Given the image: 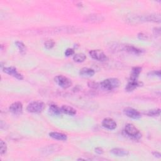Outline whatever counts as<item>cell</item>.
Instances as JSON below:
<instances>
[{
    "mask_svg": "<svg viewBox=\"0 0 161 161\" xmlns=\"http://www.w3.org/2000/svg\"><path fill=\"white\" fill-rule=\"evenodd\" d=\"M120 84L119 80L116 78H108L104 80L100 83L102 89L106 91H112L118 88Z\"/></svg>",
    "mask_w": 161,
    "mask_h": 161,
    "instance_id": "6da1fadb",
    "label": "cell"
},
{
    "mask_svg": "<svg viewBox=\"0 0 161 161\" xmlns=\"http://www.w3.org/2000/svg\"><path fill=\"white\" fill-rule=\"evenodd\" d=\"M125 132L128 136L134 139H139L142 137L140 131L131 124H128L125 125Z\"/></svg>",
    "mask_w": 161,
    "mask_h": 161,
    "instance_id": "7a4b0ae2",
    "label": "cell"
},
{
    "mask_svg": "<svg viewBox=\"0 0 161 161\" xmlns=\"http://www.w3.org/2000/svg\"><path fill=\"white\" fill-rule=\"evenodd\" d=\"M45 108V104L40 101H35L30 103L26 108V110L30 113H41Z\"/></svg>",
    "mask_w": 161,
    "mask_h": 161,
    "instance_id": "3957f363",
    "label": "cell"
},
{
    "mask_svg": "<svg viewBox=\"0 0 161 161\" xmlns=\"http://www.w3.org/2000/svg\"><path fill=\"white\" fill-rule=\"evenodd\" d=\"M55 83L61 88L64 89H68L72 86L71 80L64 76L59 75L54 78Z\"/></svg>",
    "mask_w": 161,
    "mask_h": 161,
    "instance_id": "277c9868",
    "label": "cell"
},
{
    "mask_svg": "<svg viewBox=\"0 0 161 161\" xmlns=\"http://www.w3.org/2000/svg\"><path fill=\"white\" fill-rule=\"evenodd\" d=\"M89 53L93 59L100 62H104L108 59L104 53L100 50H91Z\"/></svg>",
    "mask_w": 161,
    "mask_h": 161,
    "instance_id": "5b68a950",
    "label": "cell"
},
{
    "mask_svg": "<svg viewBox=\"0 0 161 161\" xmlns=\"http://www.w3.org/2000/svg\"><path fill=\"white\" fill-rule=\"evenodd\" d=\"M3 72L8 75H10L13 77L17 78L19 80L23 79V76L22 74L19 73L17 69L14 67H8V68H5L3 69Z\"/></svg>",
    "mask_w": 161,
    "mask_h": 161,
    "instance_id": "8992f818",
    "label": "cell"
},
{
    "mask_svg": "<svg viewBox=\"0 0 161 161\" xmlns=\"http://www.w3.org/2000/svg\"><path fill=\"white\" fill-rule=\"evenodd\" d=\"M9 110L11 113L15 115H19L22 114L23 112V104L20 102H15L11 104L10 106Z\"/></svg>",
    "mask_w": 161,
    "mask_h": 161,
    "instance_id": "52a82bcc",
    "label": "cell"
},
{
    "mask_svg": "<svg viewBox=\"0 0 161 161\" xmlns=\"http://www.w3.org/2000/svg\"><path fill=\"white\" fill-rule=\"evenodd\" d=\"M124 113L128 117L132 119L137 120L141 118V114L139 112L132 108H130V107L124 109Z\"/></svg>",
    "mask_w": 161,
    "mask_h": 161,
    "instance_id": "ba28073f",
    "label": "cell"
},
{
    "mask_svg": "<svg viewBox=\"0 0 161 161\" xmlns=\"http://www.w3.org/2000/svg\"><path fill=\"white\" fill-rule=\"evenodd\" d=\"M102 125L105 128H107L110 130H115L116 128V124L113 120L110 118H106L102 122Z\"/></svg>",
    "mask_w": 161,
    "mask_h": 161,
    "instance_id": "9c48e42d",
    "label": "cell"
},
{
    "mask_svg": "<svg viewBox=\"0 0 161 161\" xmlns=\"http://www.w3.org/2000/svg\"><path fill=\"white\" fill-rule=\"evenodd\" d=\"M104 20V17L100 15H89L85 18V21L88 23H97Z\"/></svg>",
    "mask_w": 161,
    "mask_h": 161,
    "instance_id": "30bf717a",
    "label": "cell"
},
{
    "mask_svg": "<svg viewBox=\"0 0 161 161\" xmlns=\"http://www.w3.org/2000/svg\"><path fill=\"white\" fill-rule=\"evenodd\" d=\"M60 147L57 145H48L43 149L42 151L44 155H49L52 153H54L58 151H59Z\"/></svg>",
    "mask_w": 161,
    "mask_h": 161,
    "instance_id": "8fae6325",
    "label": "cell"
},
{
    "mask_svg": "<svg viewBox=\"0 0 161 161\" xmlns=\"http://www.w3.org/2000/svg\"><path fill=\"white\" fill-rule=\"evenodd\" d=\"M95 74V70L88 68H84L79 71V75L83 77H90L93 76Z\"/></svg>",
    "mask_w": 161,
    "mask_h": 161,
    "instance_id": "7c38bea8",
    "label": "cell"
},
{
    "mask_svg": "<svg viewBox=\"0 0 161 161\" xmlns=\"http://www.w3.org/2000/svg\"><path fill=\"white\" fill-rule=\"evenodd\" d=\"M49 136L53 139L61 140V141H65L67 139H68V137H67L66 135L59 132H50L49 133Z\"/></svg>",
    "mask_w": 161,
    "mask_h": 161,
    "instance_id": "4fadbf2b",
    "label": "cell"
},
{
    "mask_svg": "<svg viewBox=\"0 0 161 161\" xmlns=\"http://www.w3.org/2000/svg\"><path fill=\"white\" fill-rule=\"evenodd\" d=\"M111 153L118 157H125L129 155L128 151L120 148H114L110 151Z\"/></svg>",
    "mask_w": 161,
    "mask_h": 161,
    "instance_id": "5bb4252c",
    "label": "cell"
},
{
    "mask_svg": "<svg viewBox=\"0 0 161 161\" xmlns=\"http://www.w3.org/2000/svg\"><path fill=\"white\" fill-rule=\"evenodd\" d=\"M124 49L128 53H133V54H136V55L140 54V53H142V50L141 49L137 48L133 45H125L124 47Z\"/></svg>",
    "mask_w": 161,
    "mask_h": 161,
    "instance_id": "9a60e30c",
    "label": "cell"
},
{
    "mask_svg": "<svg viewBox=\"0 0 161 161\" xmlns=\"http://www.w3.org/2000/svg\"><path fill=\"white\" fill-rule=\"evenodd\" d=\"M61 110L62 113L69 116H74L76 114V110L68 105H63L61 107Z\"/></svg>",
    "mask_w": 161,
    "mask_h": 161,
    "instance_id": "2e32d148",
    "label": "cell"
},
{
    "mask_svg": "<svg viewBox=\"0 0 161 161\" xmlns=\"http://www.w3.org/2000/svg\"><path fill=\"white\" fill-rule=\"evenodd\" d=\"M142 72V68L140 67H135L132 70V73L130 77V80H137V79Z\"/></svg>",
    "mask_w": 161,
    "mask_h": 161,
    "instance_id": "e0dca14e",
    "label": "cell"
},
{
    "mask_svg": "<svg viewBox=\"0 0 161 161\" xmlns=\"http://www.w3.org/2000/svg\"><path fill=\"white\" fill-rule=\"evenodd\" d=\"M141 86V83L139 82L138 80H129V82L127 84L125 89L127 91H132L138 88L139 86Z\"/></svg>",
    "mask_w": 161,
    "mask_h": 161,
    "instance_id": "ac0fdd59",
    "label": "cell"
},
{
    "mask_svg": "<svg viewBox=\"0 0 161 161\" xmlns=\"http://www.w3.org/2000/svg\"><path fill=\"white\" fill-rule=\"evenodd\" d=\"M49 112L53 115H60L62 112L61 108L56 104H51L49 106Z\"/></svg>",
    "mask_w": 161,
    "mask_h": 161,
    "instance_id": "d6986e66",
    "label": "cell"
},
{
    "mask_svg": "<svg viewBox=\"0 0 161 161\" xmlns=\"http://www.w3.org/2000/svg\"><path fill=\"white\" fill-rule=\"evenodd\" d=\"M86 59V56L84 54V53H76L73 57V60L76 62L80 63L84 62Z\"/></svg>",
    "mask_w": 161,
    "mask_h": 161,
    "instance_id": "ffe728a7",
    "label": "cell"
},
{
    "mask_svg": "<svg viewBox=\"0 0 161 161\" xmlns=\"http://www.w3.org/2000/svg\"><path fill=\"white\" fill-rule=\"evenodd\" d=\"M15 45L18 47L20 52L22 53V54H24V53H26V47L25 45L23 42H20V41H17L15 42Z\"/></svg>",
    "mask_w": 161,
    "mask_h": 161,
    "instance_id": "44dd1931",
    "label": "cell"
},
{
    "mask_svg": "<svg viewBox=\"0 0 161 161\" xmlns=\"http://www.w3.org/2000/svg\"><path fill=\"white\" fill-rule=\"evenodd\" d=\"M160 113V109H154L148 110L147 112H145V114L148 115L149 116H159Z\"/></svg>",
    "mask_w": 161,
    "mask_h": 161,
    "instance_id": "7402d4cb",
    "label": "cell"
},
{
    "mask_svg": "<svg viewBox=\"0 0 161 161\" xmlns=\"http://www.w3.org/2000/svg\"><path fill=\"white\" fill-rule=\"evenodd\" d=\"M7 151V145L6 143L2 140L0 141V154L1 155H3Z\"/></svg>",
    "mask_w": 161,
    "mask_h": 161,
    "instance_id": "603a6c76",
    "label": "cell"
},
{
    "mask_svg": "<svg viewBox=\"0 0 161 161\" xmlns=\"http://www.w3.org/2000/svg\"><path fill=\"white\" fill-rule=\"evenodd\" d=\"M44 45L47 49H51L52 48L54 47L55 42L54 41H53L52 40H47V41L44 43Z\"/></svg>",
    "mask_w": 161,
    "mask_h": 161,
    "instance_id": "cb8c5ba5",
    "label": "cell"
},
{
    "mask_svg": "<svg viewBox=\"0 0 161 161\" xmlns=\"http://www.w3.org/2000/svg\"><path fill=\"white\" fill-rule=\"evenodd\" d=\"M138 38L141 40H148L149 38L148 35L143 33H139L138 34Z\"/></svg>",
    "mask_w": 161,
    "mask_h": 161,
    "instance_id": "d4e9b609",
    "label": "cell"
},
{
    "mask_svg": "<svg viewBox=\"0 0 161 161\" xmlns=\"http://www.w3.org/2000/svg\"><path fill=\"white\" fill-rule=\"evenodd\" d=\"M74 54V49H66L65 52V56L66 57H69L71 56H73Z\"/></svg>",
    "mask_w": 161,
    "mask_h": 161,
    "instance_id": "484cf974",
    "label": "cell"
},
{
    "mask_svg": "<svg viewBox=\"0 0 161 161\" xmlns=\"http://www.w3.org/2000/svg\"><path fill=\"white\" fill-rule=\"evenodd\" d=\"M95 152L99 155H101L104 153V151L101 147H97L95 149Z\"/></svg>",
    "mask_w": 161,
    "mask_h": 161,
    "instance_id": "4316f807",
    "label": "cell"
},
{
    "mask_svg": "<svg viewBox=\"0 0 161 161\" xmlns=\"http://www.w3.org/2000/svg\"><path fill=\"white\" fill-rule=\"evenodd\" d=\"M88 85L90 88H94V89H96L98 88V84L95 83V82H91V83H88Z\"/></svg>",
    "mask_w": 161,
    "mask_h": 161,
    "instance_id": "83f0119b",
    "label": "cell"
},
{
    "mask_svg": "<svg viewBox=\"0 0 161 161\" xmlns=\"http://www.w3.org/2000/svg\"><path fill=\"white\" fill-rule=\"evenodd\" d=\"M150 74L152 76H158L159 77H160V71L159 70L154 71H153L152 73H150Z\"/></svg>",
    "mask_w": 161,
    "mask_h": 161,
    "instance_id": "f1b7e54d",
    "label": "cell"
},
{
    "mask_svg": "<svg viewBox=\"0 0 161 161\" xmlns=\"http://www.w3.org/2000/svg\"><path fill=\"white\" fill-rule=\"evenodd\" d=\"M160 29L159 28H155L154 29V34L156 36V35H160Z\"/></svg>",
    "mask_w": 161,
    "mask_h": 161,
    "instance_id": "f546056e",
    "label": "cell"
},
{
    "mask_svg": "<svg viewBox=\"0 0 161 161\" xmlns=\"http://www.w3.org/2000/svg\"><path fill=\"white\" fill-rule=\"evenodd\" d=\"M152 154H153V155H154V157H155L160 158V157H161L160 154L159 152H152Z\"/></svg>",
    "mask_w": 161,
    "mask_h": 161,
    "instance_id": "4dcf8cb0",
    "label": "cell"
}]
</instances>
